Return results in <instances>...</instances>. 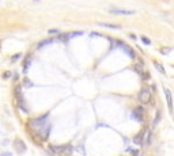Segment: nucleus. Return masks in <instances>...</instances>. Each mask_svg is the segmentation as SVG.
Segmentation results:
<instances>
[{"instance_id": "1", "label": "nucleus", "mask_w": 174, "mask_h": 156, "mask_svg": "<svg viewBox=\"0 0 174 156\" xmlns=\"http://www.w3.org/2000/svg\"><path fill=\"white\" fill-rule=\"evenodd\" d=\"M139 101L143 103V105L150 103V101H151V92H150L147 88H143L139 92Z\"/></svg>"}, {"instance_id": "2", "label": "nucleus", "mask_w": 174, "mask_h": 156, "mask_svg": "<svg viewBox=\"0 0 174 156\" xmlns=\"http://www.w3.org/2000/svg\"><path fill=\"white\" fill-rule=\"evenodd\" d=\"M112 14H116V15H133L136 11L133 10H121V8H112L110 10Z\"/></svg>"}, {"instance_id": "3", "label": "nucleus", "mask_w": 174, "mask_h": 156, "mask_svg": "<svg viewBox=\"0 0 174 156\" xmlns=\"http://www.w3.org/2000/svg\"><path fill=\"white\" fill-rule=\"evenodd\" d=\"M165 91V95H166V102H167V106H169V110L173 113V98H171V92H170L169 88H163Z\"/></svg>"}, {"instance_id": "4", "label": "nucleus", "mask_w": 174, "mask_h": 156, "mask_svg": "<svg viewBox=\"0 0 174 156\" xmlns=\"http://www.w3.org/2000/svg\"><path fill=\"white\" fill-rule=\"evenodd\" d=\"M132 117L136 118V121L142 122V121H143V109H142V107H136L133 112H132Z\"/></svg>"}, {"instance_id": "5", "label": "nucleus", "mask_w": 174, "mask_h": 156, "mask_svg": "<svg viewBox=\"0 0 174 156\" xmlns=\"http://www.w3.org/2000/svg\"><path fill=\"white\" fill-rule=\"evenodd\" d=\"M14 147H15V149H17L19 153L26 152V145H25V143H22L21 140H15V141H14Z\"/></svg>"}, {"instance_id": "6", "label": "nucleus", "mask_w": 174, "mask_h": 156, "mask_svg": "<svg viewBox=\"0 0 174 156\" xmlns=\"http://www.w3.org/2000/svg\"><path fill=\"white\" fill-rule=\"evenodd\" d=\"M122 49H124V52H127V53H128V56H129L131 58H135V53H133V50L131 49L129 46H125V45H122Z\"/></svg>"}, {"instance_id": "7", "label": "nucleus", "mask_w": 174, "mask_h": 156, "mask_svg": "<svg viewBox=\"0 0 174 156\" xmlns=\"http://www.w3.org/2000/svg\"><path fill=\"white\" fill-rule=\"evenodd\" d=\"M98 25L102 27H106V29H114V30L120 29V26H117V25H109V23H98Z\"/></svg>"}, {"instance_id": "8", "label": "nucleus", "mask_w": 174, "mask_h": 156, "mask_svg": "<svg viewBox=\"0 0 174 156\" xmlns=\"http://www.w3.org/2000/svg\"><path fill=\"white\" fill-rule=\"evenodd\" d=\"M143 134H144L143 132H142V133H139L138 136L133 138V143L135 144H140V143H142V140H143Z\"/></svg>"}, {"instance_id": "9", "label": "nucleus", "mask_w": 174, "mask_h": 156, "mask_svg": "<svg viewBox=\"0 0 174 156\" xmlns=\"http://www.w3.org/2000/svg\"><path fill=\"white\" fill-rule=\"evenodd\" d=\"M154 65H155V69H156V71L161 72L162 75H165V69H163V67H162V64H159V62H155Z\"/></svg>"}, {"instance_id": "10", "label": "nucleus", "mask_w": 174, "mask_h": 156, "mask_svg": "<svg viewBox=\"0 0 174 156\" xmlns=\"http://www.w3.org/2000/svg\"><path fill=\"white\" fill-rule=\"evenodd\" d=\"M53 42V40H45L42 41V42H40V45H38V49H41V48H44V46H46V45H49Z\"/></svg>"}, {"instance_id": "11", "label": "nucleus", "mask_w": 174, "mask_h": 156, "mask_svg": "<svg viewBox=\"0 0 174 156\" xmlns=\"http://www.w3.org/2000/svg\"><path fill=\"white\" fill-rule=\"evenodd\" d=\"M29 65H30V57H27V58H26V61H25V67H23V69H25V71H27V69H29Z\"/></svg>"}, {"instance_id": "12", "label": "nucleus", "mask_w": 174, "mask_h": 156, "mask_svg": "<svg viewBox=\"0 0 174 156\" xmlns=\"http://www.w3.org/2000/svg\"><path fill=\"white\" fill-rule=\"evenodd\" d=\"M142 41H143V42H144L146 45H150V44H151V41L148 40L147 37H142Z\"/></svg>"}, {"instance_id": "13", "label": "nucleus", "mask_w": 174, "mask_h": 156, "mask_svg": "<svg viewBox=\"0 0 174 156\" xmlns=\"http://www.w3.org/2000/svg\"><path fill=\"white\" fill-rule=\"evenodd\" d=\"M60 40L64 41V42H67V41H68V36H60Z\"/></svg>"}, {"instance_id": "14", "label": "nucleus", "mask_w": 174, "mask_h": 156, "mask_svg": "<svg viewBox=\"0 0 174 156\" xmlns=\"http://www.w3.org/2000/svg\"><path fill=\"white\" fill-rule=\"evenodd\" d=\"M48 33H49V34H58V30H56V29L53 30V29H52V30H49Z\"/></svg>"}, {"instance_id": "15", "label": "nucleus", "mask_w": 174, "mask_h": 156, "mask_svg": "<svg viewBox=\"0 0 174 156\" xmlns=\"http://www.w3.org/2000/svg\"><path fill=\"white\" fill-rule=\"evenodd\" d=\"M169 52H170V48H163V49H162V53H163V54L169 53Z\"/></svg>"}, {"instance_id": "16", "label": "nucleus", "mask_w": 174, "mask_h": 156, "mask_svg": "<svg viewBox=\"0 0 174 156\" xmlns=\"http://www.w3.org/2000/svg\"><path fill=\"white\" fill-rule=\"evenodd\" d=\"M82 34H83V33H82V31H76V33H74V34H72L71 37H76V36H82Z\"/></svg>"}, {"instance_id": "17", "label": "nucleus", "mask_w": 174, "mask_h": 156, "mask_svg": "<svg viewBox=\"0 0 174 156\" xmlns=\"http://www.w3.org/2000/svg\"><path fill=\"white\" fill-rule=\"evenodd\" d=\"M0 156H12V155H11V152H4V153H1Z\"/></svg>"}]
</instances>
